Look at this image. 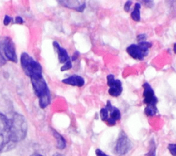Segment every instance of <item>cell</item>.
<instances>
[{
    "label": "cell",
    "instance_id": "1",
    "mask_svg": "<svg viewBox=\"0 0 176 156\" xmlns=\"http://www.w3.org/2000/svg\"><path fill=\"white\" fill-rule=\"evenodd\" d=\"M10 120L12 140L15 144L22 141L26 136L28 126L22 115L15 113Z\"/></svg>",
    "mask_w": 176,
    "mask_h": 156
},
{
    "label": "cell",
    "instance_id": "2",
    "mask_svg": "<svg viewBox=\"0 0 176 156\" xmlns=\"http://www.w3.org/2000/svg\"><path fill=\"white\" fill-rule=\"evenodd\" d=\"M15 145L12 140L10 120L0 112V153L11 150Z\"/></svg>",
    "mask_w": 176,
    "mask_h": 156
},
{
    "label": "cell",
    "instance_id": "3",
    "mask_svg": "<svg viewBox=\"0 0 176 156\" xmlns=\"http://www.w3.org/2000/svg\"><path fill=\"white\" fill-rule=\"evenodd\" d=\"M32 87L36 96L39 100V106L42 109H45L50 103V92L45 79L43 76L30 79Z\"/></svg>",
    "mask_w": 176,
    "mask_h": 156
},
{
    "label": "cell",
    "instance_id": "4",
    "mask_svg": "<svg viewBox=\"0 0 176 156\" xmlns=\"http://www.w3.org/2000/svg\"><path fill=\"white\" fill-rule=\"evenodd\" d=\"M20 62L23 72L30 79L42 76V67L28 53L23 52L20 57Z\"/></svg>",
    "mask_w": 176,
    "mask_h": 156
},
{
    "label": "cell",
    "instance_id": "5",
    "mask_svg": "<svg viewBox=\"0 0 176 156\" xmlns=\"http://www.w3.org/2000/svg\"><path fill=\"white\" fill-rule=\"evenodd\" d=\"M152 46V43L150 42L144 41L136 44H131L128 46L126 49L127 52L132 58L138 60H143L149 54V49Z\"/></svg>",
    "mask_w": 176,
    "mask_h": 156
},
{
    "label": "cell",
    "instance_id": "6",
    "mask_svg": "<svg viewBox=\"0 0 176 156\" xmlns=\"http://www.w3.org/2000/svg\"><path fill=\"white\" fill-rule=\"evenodd\" d=\"M0 48L9 61L13 63H17L15 46L11 37L8 36L0 37Z\"/></svg>",
    "mask_w": 176,
    "mask_h": 156
},
{
    "label": "cell",
    "instance_id": "7",
    "mask_svg": "<svg viewBox=\"0 0 176 156\" xmlns=\"http://www.w3.org/2000/svg\"><path fill=\"white\" fill-rule=\"evenodd\" d=\"M131 147V142L127 134L124 131H121L114 148L115 154L119 156L125 155L130 151Z\"/></svg>",
    "mask_w": 176,
    "mask_h": 156
},
{
    "label": "cell",
    "instance_id": "8",
    "mask_svg": "<svg viewBox=\"0 0 176 156\" xmlns=\"http://www.w3.org/2000/svg\"><path fill=\"white\" fill-rule=\"evenodd\" d=\"M143 103L147 105V107H156L158 98L155 96L154 91L148 83H145L143 85Z\"/></svg>",
    "mask_w": 176,
    "mask_h": 156
},
{
    "label": "cell",
    "instance_id": "9",
    "mask_svg": "<svg viewBox=\"0 0 176 156\" xmlns=\"http://www.w3.org/2000/svg\"><path fill=\"white\" fill-rule=\"evenodd\" d=\"M107 85L110 87L108 92L114 97L119 96L123 91L121 81L118 79H115L113 74H109L107 77Z\"/></svg>",
    "mask_w": 176,
    "mask_h": 156
},
{
    "label": "cell",
    "instance_id": "10",
    "mask_svg": "<svg viewBox=\"0 0 176 156\" xmlns=\"http://www.w3.org/2000/svg\"><path fill=\"white\" fill-rule=\"evenodd\" d=\"M58 2L64 7L77 12H83L86 7V2L83 0H59Z\"/></svg>",
    "mask_w": 176,
    "mask_h": 156
},
{
    "label": "cell",
    "instance_id": "11",
    "mask_svg": "<svg viewBox=\"0 0 176 156\" xmlns=\"http://www.w3.org/2000/svg\"><path fill=\"white\" fill-rule=\"evenodd\" d=\"M105 107L108 110V120L107 123L110 126H113L116 124L117 120H119L121 118L120 111L117 107L112 106L110 100L107 101Z\"/></svg>",
    "mask_w": 176,
    "mask_h": 156
},
{
    "label": "cell",
    "instance_id": "12",
    "mask_svg": "<svg viewBox=\"0 0 176 156\" xmlns=\"http://www.w3.org/2000/svg\"><path fill=\"white\" fill-rule=\"evenodd\" d=\"M53 46L56 51L57 55H58V59L61 63L65 64L66 63L68 62L69 61H70V58L68 55V53L67 52V50L65 48H63V47H61L58 42L54 41Z\"/></svg>",
    "mask_w": 176,
    "mask_h": 156
},
{
    "label": "cell",
    "instance_id": "13",
    "mask_svg": "<svg viewBox=\"0 0 176 156\" xmlns=\"http://www.w3.org/2000/svg\"><path fill=\"white\" fill-rule=\"evenodd\" d=\"M62 82L70 85L76 86V87H83L85 84V80L83 77H81L76 74H74L71 76L66 78L62 80Z\"/></svg>",
    "mask_w": 176,
    "mask_h": 156
},
{
    "label": "cell",
    "instance_id": "14",
    "mask_svg": "<svg viewBox=\"0 0 176 156\" xmlns=\"http://www.w3.org/2000/svg\"><path fill=\"white\" fill-rule=\"evenodd\" d=\"M52 134L56 141V147L59 149H63L66 147V142L61 135L55 130L52 129Z\"/></svg>",
    "mask_w": 176,
    "mask_h": 156
},
{
    "label": "cell",
    "instance_id": "15",
    "mask_svg": "<svg viewBox=\"0 0 176 156\" xmlns=\"http://www.w3.org/2000/svg\"><path fill=\"white\" fill-rule=\"evenodd\" d=\"M140 8L141 5L140 3H136L135 4L134 9L133 12H131V17L135 22H140Z\"/></svg>",
    "mask_w": 176,
    "mask_h": 156
},
{
    "label": "cell",
    "instance_id": "16",
    "mask_svg": "<svg viewBox=\"0 0 176 156\" xmlns=\"http://www.w3.org/2000/svg\"><path fill=\"white\" fill-rule=\"evenodd\" d=\"M100 116L101 120L105 122H107L108 120V110L106 107H103L100 110Z\"/></svg>",
    "mask_w": 176,
    "mask_h": 156
},
{
    "label": "cell",
    "instance_id": "17",
    "mask_svg": "<svg viewBox=\"0 0 176 156\" xmlns=\"http://www.w3.org/2000/svg\"><path fill=\"white\" fill-rule=\"evenodd\" d=\"M144 156H155V142L153 140L151 142V147L149 151V152Z\"/></svg>",
    "mask_w": 176,
    "mask_h": 156
},
{
    "label": "cell",
    "instance_id": "18",
    "mask_svg": "<svg viewBox=\"0 0 176 156\" xmlns=\"http://www.w3.org/2000/svg\"><path fill=\"white\" fill-rule=\"evenodd\" d=\"M168 149L173 156H176V144H169Z\"/></svg>",
    "mask_w": 176,
    "mask_h": 156
},
{
    "label": "cell",
    "instance_id": "19",
    "mask_svg": "<svg viewBox=\"0 0 176 156\" xmlns=\"http://www.w3.org/2000/svg\"><path fill=\"white\" fill-rule=\"evenodd\" d=\"M72 61H71V60H70L68 62L63 64V66L61 67V72H63V71L69 70L72 68Z\"/></svg>",
    "mask_w": 176,
    "mask_h": 156
},
{
    "label": "cell",
    "instance_id": "20",
    "mask_svg": "<svg viewBox=\"0 0 176 156\" xmlns=\"http://www.w3.org/2000/svg\"><path fill=\"white\" fill-rule=\"evenodd\" d=\"M147 39V35L145 34H140V35L137 36V41L138 43L146 41Z\"/></svg>",
    "mask_w": 176,
    "mask_h": 156
},
{
    "label": "cell",
    "instance_id": "21",
    "mask_svg": "<svg viewBox=\"0 0 176 156\" xmlns=\"http://www.w3.org/2000/svg\"><path fill=\"white\" fill-rule=\"evenodd\" d=\"M12 19L11 17H10L9 15H5L4 19V24L5 26H8V24H10V23L11 22Z\"/></svg>",
    "mask_w": 176,
    "mask_h": 156
},
{
    "label": "cell",
    "instance_id": "22",
    "mask_svg": "<svg viewBox=\"0 0 176 156\" xmlns=\"http://www.w3.org/2000/svg\"><path fill=\"white\" fill-rule=\"evenodd\" d=\"M132 4V2L131 1H127L126 3H125V4L124 6V10L125 12H129L130 11V7Z\"/></svg>",
    "mask_w": 176,
    "mask_h": 156
},
{
    "label": "cell",
    "instance_id": "23",
    "mask_svg": "<svg viewBox=\"0 0 176 156\" xmlns=\"http://www.w3.org/2000/svg\"><path fill=\"white\" fill-rule=\"evenodd\" d=\"M6 63V61L5 59V58L3 56V55L1 52V51H0V67H2L3 66H4Z\"/></svg>",
    "mask_w": 176,
    "mask_h": 156
},
{
    "label": "cell",
    "instance_id": "24",
    "mask_svg": "<svg viewBox=\"0 0 176 156\" xmlns=\"http://www.w3.org/2000/svg\"><path fill=\"white\" fill-rule=\"evenodd\" d=\"M96 155L97 156H109V155H107V154H105L103 151H101L100 149H97L96 150Z\"/></svg>",
    "mask_w": 176,
    "mask_h": 156
},
{
    "label": "cell",
    "instance_id": "25",
    "mask_svg": "<svg viewBox=\"0 0 176 156\" xmlns=\"http://www.w3.org/2000/svg\"><path fill=\"white\" fill-rule=\"evenodd\" d=\"M15 22L16 23H18V24H22V23H23V20L21 17L17 16V17H15Z\"/></svg>",
    "mask_w": 176,
    "mask_h": 156
},
{
    "label": "cell",
    "instance_id": "26",
    "mask_svg": "<svg viewBox=\"0 0 176 156\" xmlns=\"http://www.w3.org/2000/svg\"><path fill=\"white\" fill-rule=\"evenodd\" d=\"M144 3V5L149 8H152V6H154V2L152 1H143Z\"/></svg>",
    "mask_w": 176,
    "mask_h": 156
},
{
    "label": "cell",
    "instance_id": "27",
    "mask_svg": "<svg viewBox=\"0 0 176 156\" xmlns=\"http://www.w3.org/2000/svg\"><path fill=\"white\" fill-rule=\"evenodd\" d=\"M53 156H65V155H63L61 154H55Z\"/></svg>",
    "mask_w": 176,
    "mask_h": 156
},
{
    "label": "cell",
    "instance_id": "28",
    "mask_svg": "<svg viewBox=\"0 0 176 156\" xmlns=\"http://www.w3.org/2000/svg\"><path fill=\"white\" fill-rule=\"evenodd\" d=\"M174 52L176 54V43H175L174 46Z\"/></svg>",
    "mask_w": 176,
    "mask_h": 156
},
{
    "label": "cell",
    "instance_id": "29",
    "mask_svg": "<svg viewBox=\"0 0 176 156\" xmlns=\"http://www.w3.org/2000/svg\"><path fill=\"white\" fill-rule=\"evenodd\" d=\"M31 156H43V155H40V154H32Z\"/></svg>",
    "mask_w": 176,
    "mask_h": 156
}]
</instances>
